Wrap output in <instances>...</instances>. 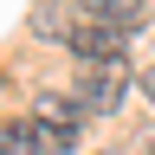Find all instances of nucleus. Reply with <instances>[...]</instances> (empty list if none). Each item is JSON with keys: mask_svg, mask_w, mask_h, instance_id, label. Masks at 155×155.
Returning a JSON list of instances; mask_svg holds the SVG:
<instances>
[{"mask_svg": "<svg viewBox=\"0 0 155 155\" xmlns=\"http://www.w3.org/2000/svg\"><path fill=\"white\" fill-rule=\"evenodd\" d=\"M123 91H129V71L123 65H84L78 84H71V97H78L84 116H116L123 110Z\"/></svg>", "mask_w": 155, "mask_h": 155, "instance_id": "nucleus-1", "label": "nucleus"}, {"mask_svg": "<svg viewBox=\"0 0 155 155\" xmlns=\"http://www.w3.org/2000/svg\"><path fill=\"white\" fill-rule=\"evenodd\" d=\"M65 45L84 58V65H123V58H129V32L110 26V19H78Z\"/></svg>", "mask_w": 155, "mask_h": 155, "instance_id": "nucleus-2", "label": "nucleus"}, {"mask_svg": "<svg viewBox=\"0 0 155 155\" xmlns=\"http://www.w3.org/2000/svg\"><path fill=\"white\" fill-rule=\"evenodd\" d=\"M0 155H45L39 123H7V129H0Z\"/></svg>", "mask_w": 155, "mask_h": 155, "instance_id": "nucleus-3", "label": "nucleus"}, {"mask_svg": "<svg viewBox=\"0 0 155 155\" xmlns=\"http://www.w3.org/2000/svg\"><path fill=\"white\" fill-rule=\"evenodd\" d=\"M78 116H84L78 97H39L32 104V123H78Z\"/></svg>", "mask_w": 155, "mask_h": 155, "instance_id": "nucleus-4", "label": "nucleus"}, {"mask_svg": "<svg viewBox=\"0 0 155 155\" xmlns=\"http://www.w3.org/2000/svg\"><path fill=\"white\" fill-rule=\"evenodd\" d=\"M142 91H149V97H155V65H149V71H142Z\"/></svg>", "mask_w": 155, "mask_h": 155, "instance_id": "nucleus-5", "label": "nucleus"}, {"mask_svg": "<svg viewBox=\"0 0 155 155\" xmlns=\"http://www.w3.org/2000/svg\"><path fill=\"white\" fill-rule=\"evenodd\" d=\"M97 155H136V149H97Z\"/></svg>", "mask_w": 155, "mask_h": 155, "instance_id": "nucleus-6", "label": "nucleus"}]
</instances>
